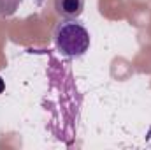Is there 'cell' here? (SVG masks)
<instances>
[{
	"mask_svg": "<svg viewBox=\"0 0 151 150\" xmlns=\"http://www.w3.org/2000/svg\"><path fill=\"white\" fill-rule=\"evenodd\" d=\"M53 41L56 50L69 58H79L90 50V32L77 20L60 21L55 27Z\"/></svg>",
	"mask_w": 151,
	"mask_h": 150,
	"instance_id": "obj_1",
	"label": "cell"
},
{
	"mask_svg": "<svg viewBox=\"0 0 151 150\" xmlns=\"http://www.w3.org/2000/svg\"><path fill=\"white\" fill-rule=\"evenodd\" d=\"M53 5L63 20H77L84 11V0H53Z\"/></svg>",
	"mask_w": 151,
	"mask_h": 150,
	"instance_id": "obj_2",
	"label": "cell"
},
{
	"mask_svg": "<svg viewBox=\"0 0 151 150\" xmlns=\"http://www.w3.org/2000/svg\"><path fill=\"white\" fill-rule=\"evenodd\" d=\"M4 90H5V83H4V79L0 78V94H2Z\"/></svg>",
	"mask_w": 151,
	"mask_h": 150,
	"instance_id": "obj_3",
	"label": "cell"
}]
</instances>
